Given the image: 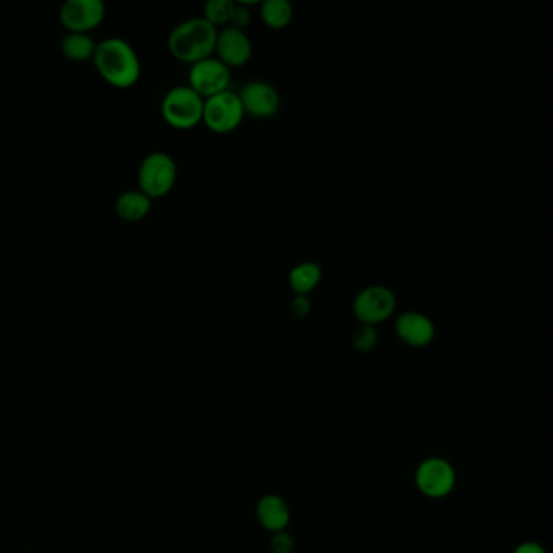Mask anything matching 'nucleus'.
<instances>
[{"label": "nucleus", "mask_w": 553, "mask_h": 553, "mask_svg": "<svg viewBox=\"0 0 553 553\" xmlns=\"http://www.w3.org/2000/svg\"><path fill=\"white\" fill-rule=\"evenodd\" d=\"M177 182V164L169 153L153 151L143 158L138 168V190L151 200L163 198Z\"/></svg>", "instance_id": "obj_4"}, {"label": "nucleus", "mask_w": 553, "mask_h": 553, "mask_svg": "<svg viewBox=\"0 0 553 553\" xmlns=\"http://www.w3.org/2000/svg\"><path fill=\"white\" fill-rule=\"evenodd\" d=\"M95 38L83 33H67L61 41V52L65 59L72 62L93 61L96 52Z\"/></svg>", "instance_id": "obj_16"}, {"label": "nucleus", "mask_w": 553, "mask_h": 553, "mask_svg": "<svg viewBox=\"0 0 553 553\" xmlns=\"http://www.w3.org/2000/svg\"><path fill=\"white\" fill-rule=\"evenodd\" d=\"M260 15L271 30H284L294 18V7L289 0H265L260 7Z\"/></svg>", "instance_id": "obj_17"}, {"label": "nucleus", "mask_w": 553, "mask_h": 553, "mask_svg": "<svg viewBox=\"0 0 553 553\" xmlns=\"http://www.w3.org/2000/svg\"><path fill=\"white\" fill-rule=\"evenodd\" d=\"M398 338L411 348H427L433 343L437 328L425 313L408 310L398 315L395 322Z\"/></svg>", "instance_id": "obj_12"}, {"label": "nucleus", "mask_w": 553, "mask_h": 553, "mask_svg": "<svg viewBox=\"0 0 553 553\" xmlns=\"http://www.w3.org/2000/svg\"><path fill=\"white\" fill-rule=\"evenodd\" d=\"M270 547L273 553H294L296 542L286 531L275 532L271 537Z\"/></svg>", "instance_id": "obj_21"}, {"label": "nucleus", "mask_w": 553, "mask_h": 553, "mask_svg": "<svg viewBox=\"0 0 553 553\" xmlns=\"http://www.w3.org/2000/svg\"><path fill=\"white\" fill-rule=\"evenodd\" d=\"M378 344V331L375 326L361 325L357 326L354 333H352V346L359 352H372L377 348Z\"/></svg>", "instance_id": "obj_19"}, {"label": "nucleus", "mask_w": 553, "mask_h": 553, "mask_svg": "<svg viewBox=\"0 0 553 553\" xmlns=\"http://www.w3.org/2000/svg\"><path fill=\"white\" fill-rule=\"evenodd\" d=\"M218 28L203 17H193L177 23L168 36L171 56L185 64H195L215 54Z\"/></svg>", "instance_id": "obj_2"}, {"label": "nucleus", "mask_w": 553, "mask_h": 553, "mask_svg": "<svg viewBox=\"0 0 553 553\" xmlns=\"http://www.w3.org/2000/svg\"><path fill=\"white\" fill-rule=\"evenodd\" d=\"M241 99L245 116L255 119H271L281 109V95L271 83L263 80H252L245 83L237 93Z\"/></svg>", "instance_id": "obj_10"}, {"label": "nucleus", "mask_w": 553, "mask_h": 553, "mask_svg": "<svg viewBox=\"0 0 553 553\" xmlns=\"http://www.w3.org/2000/svg\"><path fill=\"white\" fill-rule=\"evenodd\" d=\"M396 305L398 299L395 292L383 284H372L357 292L352 301V313L359 323L377 326L393 317Z\"/></svg>", "instance_id": "obj_5"}, {"label": "nucleus", "mask_w": 553, "mask_h": 553, "mask_svg": "<svg viewBox=\"0 0 553 553\" xmlns=\"http://www.w3.org/2000/svg\"><path fill=\"white\" fill-rule=\"evenodd\" d=\"M252 52V41L247 31L237 30L234 26H224L218 31L215 54L229 69L244 67L250 61Z\"/></svg>", "instance_id": "obj_11"}, {"label": "nucleus", "mask_w": 553, "mask_h": 553, "mask_svg": "<svg viewBox=\"0 0 553 553\" xmlns=\"http://www.w3.org/2000/svg\"><path fill=\"white\" fill-rule=\"evenodd\" d=\"M312 307V301H310L309 296H294V299L291 301V312L297 318L309 317Z\"/></svg>", "instance_id": "obj_22"}, {"label": "nucleus", "mask_w": 553, "mask_h": 553, "mask_svg": "<svg viewBox=\"0 0 553 553\" xmlns=\"http://www.w3.org/2000/svg\"><path fill=\"white\" fill-rule=\"evenodd\" d=\"M106 18V5L101 0H67L59 12V20L67 33L90 35Z\"/></svg>", "instance_id": "obj_9"}, {"label": "nucleus", "mask_w": 553, "mask_h": 553, "mask_svg": "<svg viewBox=\"0 0 553 553\" xmlns=\"http://www.w3.org/2000/svg\"><path fill=\"white\" fill-rule=\"evenodd\" d=\"M255 515H257L258 523L262 524V528L275 532L286 531L289 523H291V510L283 497H279L276 493H268L263 495L258 500L255 506Z\"/></svg>", "instance_id": "obj_13"}, {"label": "nucleus", "mask_w": 553, "mask_h": 553, "mask_svg": "<svg viewBox=\"0 0 553 553\" xmlns=\"http://www.w3.org/2000/svg\"><path fill=\"white\" fill-rule=\"evenodd\" d=\"M93 64L104 82L114 88H132L142 77V62L129 41L108 38L96 46Z\"/></svg>", "instance_id": "obj_1"}, {"label": "nucleus", "mask_w": 553, "mask_h": 553, "mask_svg": "<svg viewBox=\"0 0 553 553\" xmlns=\"http://www.w3.org/2000/svg\"><path fill=\"white\" fill-rule=\"evenodd\" d=\"M234 7H236L234 0H208L203 7L202 17L219 30V26L224 28L231 23Z\"/></svg>", "instance_id": "obj_18"}, {"label": "nucleus", "mask_w": 553, "mask_h": 553, "mask_svg": "<svg viewBox=\"0 0 553 553\" xmlns=\"http://www.w3.org/2000/svg\"><path fill=\"white\" fill-rule=\"evenodd\" d=\"M513 553H547V550L539 542L526 541L516 545Z\"/></svg>", "instance_id": "obj_23"}, {"label": "nucleus", "mask_w": 553, "mask_h": 553, "mask_svg": "<svg viewBox=\"0 0 553 553\" xmlns=\"http://www.w3.org/2000/svg\"><path fill=\"white\" fill-rule=\"evenodd\" d=\"M151 203L153 200L146 197L142 190H125L117 197L114 208L125 223H138L150 215Z\"/></svg>", "instance_id": "obj_14"}, {"label": "nucleus", "mask_w": 553, "mask_h": 553, "mask_svg": "<svg viewBox=\"0 0 553 553\" xmlns=\"http://www.w3.org/2000/svg\"><path fill=\"white\" fill-rule=\"evenodd\" d=\"M253 4H255V2H245V0L236 2V7H234V12H232L229 26H234L237 30H247V26L252 22V10H250V5Z\"/></svg>", "instance_id": "obj_20"}, {"label": "nucleus", "mask_w": 553, "mask_h": 553, "mask_svg": "<svg viewBox=\"0 0 553 553\" xmlns=\"http://www.w3.org/2000/svg\"><path fill=\"white\" fill-rule=\"evenodd\" d=\"M323 270L317 262H302L289 271V286L296 296H309L322 283Z\"/></svg>", "instance_id": "obj_15"}, {"label": "nucleus", "mask_w": 553, "mask_h": 553, "mask_svg": "<svg viewBox=\"0 0 553 553\" xmlns=\"http://www.w3.org/2000/svg\"><path fill=\"white\" fill-rule=\"evenodd\" d=\"M205 99L189 85L174 86L161 101V116L177 130H190L202 124Z\"/></svg>", "instance_id": "obj_3"}, {"label": "nucleus", "mask_w": 553, "mask_h": 553, "mask_svg": "<svg viewBox=\"0 0 553 553\" xmlns=\"http://www.w3.org/2000/svg\"><path fill=\"white\" fill-rule=\"evenodd\" d=\"M245 112L241 99L234 91L228 90L205 99L203 106V124L213 133L226 135L244 121Z\"/></svg>", "instance_id": "obj_6"}, {"label": "nucleus", "mask_w": 553, "mask_h": 553, "mask_svg": "<svg viewBox=\"0 0 553 553\" xmlns=\"http://www.w3.org/2000/svg\"><path fill=\"white\" fill-rule=\"evenodd\" d=\"M229 85L231 69L219 61L218 57H206L203 61L190 65L189 86L203 99L228 91Z\"/></svg>", "instance_id": "obj_8"}, {"label": "nucleus", "mask_w": 553, "mask_h": 553, "mask_svg": "<svg viewBox=\"0 0 553 553\" xmlns=\"http://www.w3.org/2000/svg\"><path fill=\"white\" fill-rule=\"evenodd\" d=\"M414 481L425 497L443 498L455 490L456 471L450 461L433 456L417 466Z\"/></svg>", "instance_id": "obj_7"}]
</instances>
